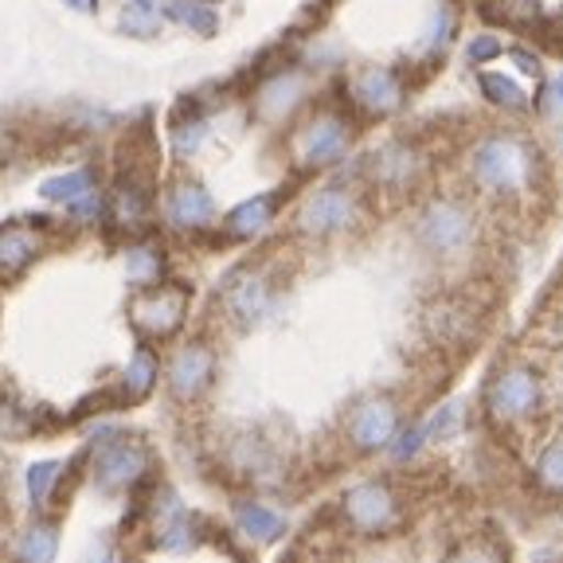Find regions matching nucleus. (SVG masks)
I'll use <instances>...</instances> for the list:
<instances>
[{"instance_id":"f257e3e1","label":"nucleus","mask_w":563,"mask_h":563,"mask_svg":"<svg viewBox=\"0 0 563 563\" xmlns=\"http://www.w3.org/2000/svg\"><path fill=\"white\" fill-rule=\"evenodd\" d=\"M540 153L517 133H493L470 153V176L493 200H517L537 185Z\"/></svg>"},{"instance_id":"f03ea898","label":"nucleus","mask_w":563,"mask_h":563,"mask_svg":"<svg viewBox=\"0 0 563 563\" xmlns=\"http://www.w3.org/2000/svg\"><path fill=\"white\" fill-rule=\"evenodd\" d=\"M188 321V290L173 286V282H153L141 286L130 301V325L137 329L145 341H168L180 333Z\"/></svg>"},{"instance_id":"7ed1b4c3","label":"nucleus","mask_w":563,"mask_h":563,"mask_svg":"<svg viewBox=\"0 0 563 563\" xmlns=\"http://www.w3.org/2000/svg\"><path fill=\"white\" fill-rule=\"evenodd\" d=\"M415 235L431 255L450 258L457 251H466L470 239H474V211L462 200H454V196H439V200H431L419 211Z\"/></svg>"},{"instance_id":"20e7f679","label":"nucleus","mask_w":563,"mask_h":563,"mask_svg":"<svg viewBox=\"0 0 563 563\" xmlns=\"http://www.w3.org/2000/svg\"><path fill=\"white\" fill-rule=\"evenodd\" d=\"M544 404V384L528 364H509L485 387V411L497 422H525Z\"/></svg>"},{"instance_id":"39448f33","label":"nucleus","mask_w":563,"mask_h":563,"mask_svg":"<svg viewBox=\"0 0 563 563\" xmlns=\"http://www.w3.org/2000/svg\"><path fill=\"white\" fill-rule=\"evenodd\" d=\"M352 145V122L336 110L313 114L298 133H294V161L301 168H329L349 153Z\"/></svg>"},{"instance_id":"423d86ee","label":"nucleus","mask_w":563,"mask_h":563,"mask_svg":"<svg viewBox=\"0 0 563 563\" xmlns=\"http://www.w3.org/2000/svg\"><path fill=\"white\" fill-rule=\"evenodd\" d=\"M150 474V446L133 434H110L95 450V482L106 493L133 489L141 477Z\"/></svg>"},{"instance_id":"0eeeda50","label":"nucleus","mask_w":563,"mask_h":563,"mask_svg":"<svg viewBox=\"0 0 563 563\" xmlns=\"http://www.w3.org/2000/svg\"><path fill=\"white\" fill-rule=\"evenodd\" d=\"M361 216V203L349 188L341 185H329V188H317L313 196H306V203L298 208V220L294 228L309 239H329V235H341L356 223Z\"/></svg>"},{"instance_id":"6e6552de","label":"nucleus","mask_w":563,"mask_h":563,"mask_svg":"<svg viewBox=\"0 0 563 563\" xmlns=\"http://www.w3.org/2000/svg\"><path fill=\"white\" fill-rule=\"evenodd\" d=\"M341 512L349 528H356L364 537H376V532H387L399 520V497L387 482H361L341 497Z\"/></svg>"},{"instance_id":"1a4fd4ad","label":"nucleus","mask_w":563,"mask_h":563,"mask_svg":"<svg viewBox=\"0 0 563 563\" xmlns=\"http://www.w3.org/2000/svg\"><path fill=\"white\" fill-rule=\"evenodd\" d=\"M399 434V407L396 399L387 396H368L352 407L349 415V442L361 454H376V450H387L391 439Z\"/></svg>"},{"instance_id":"9d476101","label":"nucleus","mask_w":563,"mask_h":563,"mask_svg":"<svg viewBox=\"0 0 563 563\" xmlns=\"http://www.w3.org/2000/svg\"><path fill=\"white\" fill-rule=\"evenodd\" d=\"M165 379H168L173 399H180V404H196V399L211 387V379H216V352H211L203 341L180 344V349L168 356Z\"/></svg>"},{"instance_id":"9b49d317","label":"nucleus","mask_w":563,"mask_h":563,"mask_svg":"<svg viewBox=\"0 0 563 563\" xmlns=\"http://www.w3.org/2000/svg\"><path fill=\"white\" fill-rule=\"evenodd\" d=\"M349 98L352 106L368 118H387L396 114L407 98V87L391 67H364L349 79Z\"/></svg>"},{"instance_id":"f8f14e48","label":"nucleus","mask_w":563,"mask_h":563,"mask_svg":"<svg viewBox=\"0 0 563 563\" xmlns=\"http://www.w3.org/2000/svg\"><path fill=\"white\" fill-rule=\"evenodd\" d=\"M419 176H422V153L415 145H407V141H387L368 161V180L379 192L404 196L419 185Z\"/></svg>"},{"instance_id":"ddd939ff","label":"nucleus","mask_w":563,"mask_h":563,"mask_svg":"<svg viewBox=\"0 0 563 563\" xmlns=\"http://www.w3.org/2000/svg\"><path fill=\"white\" fill-rule=\"evenodd\" d=\"M223 309L239 325H258L274 309V282L263 271H235L223 282Z\"/></svg>"},{"instance_id":"4468645a","label":"nucleus","mask_w":563,"mask_h":563,"mask_svg":"<svg viewBox=\"0 0 563 563\" xmlns=\"http://www.w3.org/2000/svg\"><path fill=\"white\" fill-rule=\"evenodd\" d=\"M150 180L137 173V168H125L118 173L114 188L106 192V216L118 231H141L150 223Z\"/></svg>"},{"instance_id":"2eb2a0df","label":"nucleus","mask_w":563,"mask_h":563,"mask_svg":"<svg viewBox=\"0 0 563 563\" xmlns=\"http://www.w3.org/2000/svg\"><path fill=\"white\" fill-rule=\"evenodd\" d=\"M422 321H427V333H431L439 344H446V349L470 344L477 336V313H474V306L462 298L431 301V309H427Z\"/></svg>"},{"instance_id":"dca6fc26","label":"nucleus","mask_w":563,"mask_h":563,"mask_svg":"<svg viewBox=\"0 0 563 563\" xmlns=\"http://www.w3.org/2000/svg\"><path fill=\"white\" fill-rule=\"evenodd\" d=\"M168 223L176 231H200L216 220V203H211L208 188L196 185V180H176L168 188Z\"/></svg>"},{"instance_id":"f3484780","label":"nucleus","mask_w":563,"mask_h":563,"mask_svg":"<svg viewBox=\"0 0 563 563\" xmlns=\"http://www.w3.org/2000/svg\"><path fill=\"white\" fill-rule=\"evenodd\" d=\"M44 243L32 228H20V223H4L0 228V282H12L27 271V266L40 258Z\"/></svg>"},{"instance_id":"a211bd4d","label":"nucleus","mask_w":563,"mask_h":563,"mask_svg":"<svg viewBox=\"0 0 563 563\" xmlns=\"http://www.w3.org/2000/svg\"><path fill=\"white\" fill-rule=\"evenodd\" d=\"M306 87L309 82L301 70H278V75H271V79L258 87V114L271 118V122L286 118L294 106L306 98Z\"/></svg>"},{"instance_id":"6ab92c4d","label":"nucleus","mask_w":563,"mask_h":563,"mask_svg":"<svg viewBox=\"0 0 563 563\" xmlns=\"http://www.w3.org/2000/svg\"><path fill=\"white\" fill-rule=\"evenodd\" d=\"M274 211H278V192L251 196V200H243L239 208L228 211L223 231H228V239H255L274 223Z\"/></svg>"},{"instance_id":"aec40b11","label":"nucleus","mask_w":563,"mask_h":563,"mask_svg":"<svg viewBox=\"0 0 563 563\" xmlns=\"http://www.w3.org/2000/svg\"><path fill=\"white\" fill-rule=\"evenodd\" d=\"M161 379V361L157 352L150 349V344H137L130 356V364H125L122 372V396L125 404H141V399L153 396V387H157Z\"/></svg>"},{"instance_id":"412c9836","label":"nucleus","mask_w":563,"mask_h":563,"mask_svg":"<svg viewBox=\"0 0 563 563\" xmlns=\"http://www.w3.org/2000/svg\"><path fill=\"white\" fill-rule=\"evenodd\" d=\"M482 16L489 24L517 27V32H544V9L540 0H482Z\"/></svg>"},{"instance_id":"4be33fe9","label":"nucleus","mask_w":563,"mask_h":563,"mask_svg":"<svg viewBox=\"0 0 563 563\" xmlns=\"http://www.w3.org/2000/svg\"><path fill=\"white\" fill-rule=\"evenodd\" d=\"M235 525L243 537L251 540H278L282 532H286V520H282L278 509H271V505L263 501H239L235 505Z\"/></svg>"},{"instance_id":"5701e85b","label":"nucleus","mask_w":563,"mask_h":563,"mask_svg":"<svg viewBox=\"0 0 563 563\" xmlns=\"http://www.w3.org/2000/svg\"><path fill=\"white\" fill-rule=\"evenodd\" d=\"M59 555V528L52 520H35L16 544V563H55Z\"/></svg>"},{"instance_id":"b1692460","label":"nucleus","mask_w":563,"mask_h":563,"mask_svg":"<svg viewBox=\"0 0 563 563\" xmlns=\"http://www.w3.org/2000/svg\"><path fill=\"white\" fill-rule=\"evenodd\" d=\"M161 20H165V0H130L122 9V32L137 35V40H153L161 32Z\"/></svg>"},{"instance_id":"393cba45","label":"nucleus","mask_w":563,"mask_h":563,"mask_svg":"<svg viewBox=\"0 0 563 563\" xmlns=\"http://www.w3.org/2000/svg\"><path fill=\"white\" fill-rule=\"evenodd\" d=\"M95 185H98L95 168H70V173H59V176H52V180H44V185H40V200L70 203L75 196H82L87 188H95Z\"/></svg>"},{"instance_id":"a878e982","label":"nucleus","mask_w":563,"mask_h":563,"mask_svg":"<svg viewBox=\"0 0 563 563\" xmlns=\"http://www.w3.org/2000/svg\"><path fill=\"white\" fill-rule=\"evenodd\" d=\"M165 16L173 20V24L188 27V32L196 35H216V27H220V20H216V12L203 4V0H165Z\"/></svg>"},{"instance_id":"bb28decb","label":"nucleus","mask_w":563,"mask_h":563,"mask_svg":"<svg viewBox=\"0 0 563 563\" xmlns=\"http://www.w3.org/2000/svg\"><path fill=\"white\" fill-rule=\"evenodd\" d=\"M477 87H482L485 102L501 106V110H512V114L528 110V95L509 79V75H501V70H482V75H477Z\"/></svg>"},{"instance_id":"cd10ccee","label":"nucleus","mask_w":563,"mask_h":563,"mask_svg":"<svg viewBox=\"0 0 563 563\" xmlns=\"http://www.w3.org/2000/svg\"><path fill=\"white\" fill-rule=\"evenodd\" d=\"M203 137H208V122H203V118H185V122L173 125L168 145H173L176 157L188 161V157H196V150L203 145Z\"/></svg>"},{"instance_id":"c85d7f7f","label":"nucleus","mask_w":563,"mask_h":563,"mask_svg":"<svg viewBox=\"0 0 563 563\" xmlns=\"http://www.w3.org/2000/svg\"><path fill=\"white\" fill-rule=\"evenodd\" d=\"M125 271H130V278L137 282V286H153V282H161L165 258H161V251H157V246H150V243H145V246H133Z\"/></svg>"},{"instance_id":"c756f323","label":"nucleus","mask_w":563,"mask_h":563,"mask_svg":"<svg viewBox=\"0 0 563 563\" xmlns=\"http://www.w3.org/2000/svg\"><path fill=\"white\" fill-rule=\"evenodd\" d=\"M59 474H63L59 462H35V466L27 470V497H32V505L52 501L55 485H59Z\"/></svg>"},{"instance_id":"7c9ffc66","label":"nucleus","mask_w":563,"mask_h":563,"mask_svg":"<svg viewBox=\"0 0 563 563\" xmlns=\"http://www.w3.org/2000/svg\"><path fill=\"white\" fill-rule=\"evenodd\" d=\"M537 482L552 493H563V439L544 446V454H540V462H537Z\"/></svg>"},{"instance_id":"2f4dec72","label":"nucleus","mask_w":563,"mask_h":563,"mask_svg":"<svg viewBox=\"0 0 563 563\" xmlns=\"http://www.w3.org/2000/svg\"><path fill=\"white\" fill-rule=\"evenodd\" d=\"M446 563H505V552L493 540H466L446 555Z\"/></svg>"},{"instance_id":"473e14b6","label":"nucleus","mask_w":563,"mask_h":563,"mask_svg":"<svg viewBox=\"0 0 563 563\" xmlns=\"http://www.w3.org/2000/svg\"><path fill=\"white\" fill-rule=\"evenodd\" d=\"M67 216L70 220H79V223H98L106 216V192L102 188H87L82 196H75V200L67 203Z\"/></svg>"},{"instance_id":"72a5a7b5","label":"nucleus","mask_w":563,"mask_h":563,"mask_svg":"<svg viewBox=\"0 0 563 563\" xmlns=\"http://www.w3.org/2000/svg\"><path fill=\"white\" fill-rule=\"evenodd\" d=\"M501 55H505L501 35H493V32L474 35V40L466 44V59L474 63V67H482V63H493V59H501Z\"/></svg>"},{"instance_id":"f704fd0d","label":"nucleus","mask_w":563,"mask_h":563,"mask_svg":"<svg viewBox=\"0 0 563 563\" xmlns=\"http://www.w3.org/2000/svg\"><path fill=\"white\" fill-rule=\"evenodd\" d=\"M450 32H454V12H450V4H442L439 12H434L431 27H427V52H442V47L450 44Z\"/></svg>"},{"instance_id":"c9c22d12","label":"nucleus","mask_w":563,"mask_h":563,"mask_svg":"<svg viewBox=\"0 0 563 563\" xmlns=\"http://www.w3.org/2000/svg\"><path fill=\"white\" fill-rule=\"evenodd\" d=\"M422 442H427V427H411V431H404V434H396V439H391V454L404 462V457H411Z\"/></svg>"},{"instance_id":"e433bc0d","label":"nucleus","mask_w":563,"mask_h":563,"mask_svg":"<svg viewBox=\"0 0 563 563\" xmlns=\"http://www.w3.org/2000/svg\"><path fill=\"white\" fill-rule=\"evenodd\" d=\"M509 59L517 63V67L525 70V75H532V79H540V59H537V55H528L525 47H512Z\"/></svg>"},{"instance_id":"4c0bfd02","label":"nucleus","mask_w":563,"mask_h":563,"mask_svg":"<svg viewBox=\"0 0 563 563\" xmlns=\"http://www.w3.org/2000/svg\"><path fill=\"white\" fill-rule=\"evenodd\" d=\"M12 150H16V130H12V125L0 118V165L12 157Z\"/></svg>"},{"instance_id":"58836bf2","label":"nucleus","mask_w":563,"mask_h":563,"mask_svg":"<svg viewBox=\"0 0 563 563\" xmlns=\"http://www.w3.org/2000/svg\"><path fill=\"white\" fill-rule=\"evenodd\" d=\"M544 32H548V35H552V40H555V47H563V12H560V16L552 20V24H544Z\"/></svg>"},{"instance_id":"ea45409f","label":"nucleus","mask_w":563,"mask_h":563,"mask_svg":"<svg viewBox=\"0 0 563 563\" xmlns=\"http://www.w3.org/2000/svg\"><path fill=\"white\" fill-rule=\"evenodd\" d=\"M63 4H70V9L79 12H95V0H63Z\"/></svg>"},{"instance_id":"a19ab883","label":"nucleus","mask_w":563,"mask_h":563,"mask_svg":"<svg viewBox=\"0 0 563 563\" xmlns=\"http://www.w3.org/2000/svg\"><path fill=\"white\" fill-rule=\"evenodd\" d=\"M87 563H118V560H114V552H98V555H90Z\"/></svg>"},{"instance_id":"79ce46f5","label":"nucleus","mask_w":563,"mask_h":563,"mask_svg":"<svg viewBox=\"0 0 563 563\" xmlns=\"http://www.w3.org/2000/svg\"><path fill=\"white\" fill-rule=\"evenodd\" d=\"M555 102H560V110H563V75L555 79Z\"/></svg>"},{"instance_id":"37998d69","label":"nucleus","mask_w":563,"mask_h":563,"mask_svg":"<svg viewBox=\"0 0 563 563\" xmlns=\"http://www.w3.org/2000/svg\"><path fill=\"white\" fill-rule=\"evenodd\" d=\"M203 4H220V0H203Z\"/></svg>"}]
</instances>
